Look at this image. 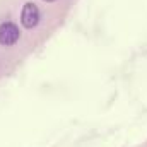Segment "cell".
<instances>
[{
    "instance_id": "obj_1",
    "label": "cell",
    "mask_w": 147,
    "mask_h": 147,
    "mask_svg": "<svg viewBox=\"0 0 147 147\" xmlns=\"http://www.w3.org/2000/svg\"><path fill=\"white\" fill-rule=\"evenodd\" d=\"M21 22L28 29H33L34 26H38V22H39V9L33 2L24 3L22 12H21Z\"/></svg>"
},
{
    "instance_id": "obj_2",
    "label": "cell",
    "mask_w": 147,
    "mask_h": 147,
    "mask_svg": "<svg viewBox=\"0 0 147 147\" xmlns=\"http://www.w3.org/2000/svg\"><path fill=\"white\" fill-rule=\"evenodd\" d=\"M19 36L21 34H19V29H17L16 24H12V22L0 24V45H3V46L16 45Z\"/></svg>"
},
{
    "instance_id": "obj_3",
    "label": "cell",
    "mask_w": 147,
    "mask_h": 147,
    "mask_svg": "<svg viewBox=\"0 0 147 147\" xmlns=\"http://www.w3.org/2000/svg\"><path fill=\"white\" fill-rule=\"evenodd\" d=\"M45 2H53V0H45Z\"/></svg>"
}]
</instances>
